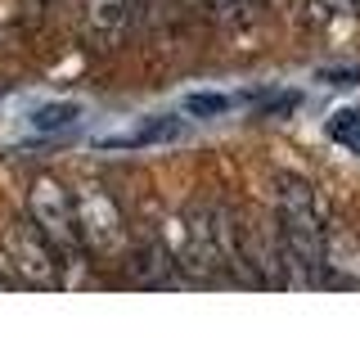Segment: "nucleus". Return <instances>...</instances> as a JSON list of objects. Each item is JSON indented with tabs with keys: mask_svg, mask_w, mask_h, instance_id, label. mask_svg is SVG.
Segmentation results:
<instances>
[{
	"mask_svg": "<svg viewBox=\"0 0 360 338\" xmlns=\"http://www.w3.org/2000/svg\"><path fill=\"white\" fill-rule=\"evenodd\" d=\"M329 135L342 144H352V149H360V108H347V113H333L329 122Z\"/></svg>",
	"mask_w": 360,
	"mask_h": 338,
	"instance_id": "obj_8",
	"label": "nucleus"
},
{
	"mask_svg": "<svg viewBox=\"0 0 360 338\" xmlns=\"http://www.w3.org/2000/svg\"><path fill=\"white\" fill-rule=\"evenodd\" d=\"M329 86H356L360 82V68H329V73H320Z\"/></svg>",
	"mask_w": 360,
	"mask_h": 338,
	"instance_id": "obj_13",
	"label": "nucleus"
},
{
	"mask_svg": "<svg viewBox=\"0 0 360 338\" xmlns=\"http://www.w3.org/2000/svg\"><path fill=\"white\" fill-rule=\"evenodd\" d=\"M158 5H167V0H140V9H158Z\"/></svg>",
	"mask_w": 360,
	"mask_h": 338,
	"instance_id": "obj_16",
	"label": "nucleus"
},
{
	"mask_svg": "<svg viewBox=\"0 0 360 338\" xmlns=\"http://www.w3.org/2000/svg\"><path fill=\"white\" fill-rule=\"evenodd\" d=\"M77 230H82V253H117L127 239V217H122L117 199L104 185H82L77 189Z\"/></svg>",
	"mask_w": 360,
	"mask_h": 338,
	"instance_id": "obj_4",
	"label": "nucleus"
},
{
	"mask_svg": "<svg viewBox=\"0 0 360 338\" xmlns=\"http://www.w3.org/2000/svg\"><path fill=\"white\" fill-rule=\"evenodd\" d=\"M225 108H230V99H225V95H189L185 99L189 118H217V113H225Z\"/></svg>",
	"mask_w": 360,
	"mask_h": 338,
	"instance_id": "obj_10",
	"label": "nucleus"
},
{
	"mask_svg": "<svg viewBox=\"0 0 360 338\" xmlns=\"http://www.w3.org/2000/svg\"><path fill=\"white\" fill-rule=\"evenodd\" d=\"M311 9H320V14H360V0H311Z\"/></svg>",
	"mask_w": 360,
	"mask_h": 338,
	"instance_id": "obj_12",
	"label": "nucleus"
},
{
	"mask_svg": "<svg viewBox=\"0 0 360 338\" xmlns=\"http://www.w3.org/2000/svg\"><path fill=\"white\" fill-rule=\"evenodd\" d=\"M207 9H212L221 23H239L243 9H248V0H207Z\"/></svg>",
	"mask_w": 360,
	"mask_h": 338,
	"instance_id": "obj_11",
	"label": "nucleus"
},
{
	"mask_svg": "<svg viewBox=\"0 0 360 338\" xmlns=\"http://www.w3.org/2000/svg\"><path fill=\"white\" fill-rule=\"evenodd\" d=\"M172 270H176V257H172V248H167L162 234H144V239L131 248V275L140 280V284H167Z\"/></svg>",
	"mask_w": 360,
	"mask_h": 338,
	"instance_id": "obj_5",
	"label": "nucleus"
},
{
	"mask_svg": "<svg viewBox=\"0 0 360 338\" xmlns=\"http://www.w3.org/2000/svg\"><path fill=\"white\" fill-rule=\"evenodd\" d=\"M288 108H297V95H275L262 104V113H288Z\"/></svg>",
	"mask_w": 360,
	"mask_h": 338,
	"instance_id": "obj_14",
	"label": "nucleus"
},
{
	"mask_svg": "<svg viewBox=\"0 0 360 338\" xmlns=\"http://www.w3.org/2000/svg\"><path fill=\"white\" fill-rule=\"evenodd\" d=\"M82 18H86L90 37L112 41L131 18V0H82Z\"/></svg>",
	"mask_w": 360,
	"mask_h": 338,
	"instance_id": "obj_6",
	"label": "nucleus"
},
{
	"mask_svg": "<svg viewBox=\"0 0 360 338\" xmlns=\"http://www.w3.org/2000/svg\"><path fill=\"white\" fill-rule=\"evenodd\" d=\"M324 244L329 225L315 203V189L297 176H279V253L288 284L324 289Z\"/></svg>",
	"mask_w": 360,
	"mask_h": 338,
	"instance_id": "obj_1",
	"label": "nucleus"
},
{
	"mask_svg": "<svg viewBox=\"0 0 360 338\" xmlns=\"http://www.w3.org/2000/svg\"><path fill=\"white\" fill-rule=\"evenodd\" d=\"M180 135V118H153V122H140L135 131L127 135H112L104 140V149H144V144H167Z\"/></svg>",
	"mask_w": 360,
	"mask_h": 338,
	"instance_id": "obj_7",
	"label": "nucleus"
},
{
	"mask_svg": "<svg viewBox=\"0 0 360 338\" xmlns=\"http://www.w3.org/2000/svg\"><path fill=\"white\" fill-rule=\"evenodd\" d=\"M0 266L18 289H59L63 284V248L32 217H18L0 230Z\"/></svg>",
	"mask_w": 360,
	"mask_h": 338,
	"instance_id": "obj_2",
	"label": "nucleus"
},
{
	"mask_svg": "<svg viewBox=\"0 0 360 338\" xmlns=\"http://www.w3.org/2000/svg\"><path fill=\"white\" fill-rule=\"evenodd\" d=\"M18 5H22V9H27V14H45V9H50V5H54V0H18Z\"/></svg>",
	"mask_w": 360,
	"mask_h": 338,
	"instance_id": "obj_15",
	"label": "nucleus"
},
{
	"mask_svg": "<svg viewBox=\"0 0 360 338\" xmlns=\"http://www.w3.org/2000/svg\"><path fill=\"white\" fill-rule=\"evenodd\" d=\"M77 118V104H45L32 113V127L37 131H54V127H68V122Z\"/></svg>",
	"mask_w": 360,
	"mask_h": 338,
	"instance_id": "obj_9",
	"label": "nucleus"
},
{
	"mask_svg": "<svg viewBox=\"0 0 360 338\" xmlns=\"http://www.w3.org/2000/svg\"><path fill=\"white\" fill-rule=\"evenodd\" d=\"M27 217L63 248H82V230H77V189L59 180L54 172H37L27 185Z\"/></svg>",
	"mask_w": 360,
	"mask_h": 338,
	"instance_id": "obj_3",
	"label": "nucleus"
}]
</instances>
